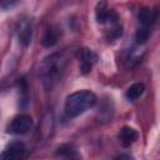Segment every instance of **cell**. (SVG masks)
I'll return each mask as SVG.
<instances>
[{"mask_svg":"<svg viewBox=\"0 0 160 160\" xmlns=\"http://www.w3.org/2000/svg\"><path fill=\"white\" fill-rule=\"evenodd\" d=\"M98 101L96 95L90 90H79L70 94L65 100V112L69 118H76L91 109Z\"/></svg>","mask_w":160,"mask_h":160,"instance_id":"obj_1","label":"cell"},{"mask_svg":"<svg viewBox=\"0 0 160 160\" xmlns=\"http://www.w3.org/2000/svg\"><path fill=\"white\" fill-rule=\"evenodd\" d=\"M66 59L62 54H52L48 56L39 68V74L44 82L51 84L59 79L62 70L65 69Z\"/></svg>","mask_w":160,"mask_h":160,"instance_id":"obj_2","label":"cell"},{"mask_svg":"<svg viewBox=\"0 0 160 160\" xmlns=\"http://www.w3.org/2000/svg\"><path fill=\"white\" fill-rule=\"evenodd\" d=\"M32 129V119L29 115H18L10 122L8 131L12 135H25Z\"/></svg>","mask_w":160,"mask_h":160,"instance_id":"obj_3","label":"cell"},{"mask_svg":"<svg viewBox=\"0 0 160 160\" xmlns=\"http://www.w3.org/2000/svg\"><path fill=\"white\" fill-rule=\"evenodd\" d=\"M26 156V148L21 141L10 142L1 154V160H24Z\"/></svg>","mask_w":160,"mask_h":160,"instance_id":"obj_4","label":"cell"},{"mask_svg":"<svg viewBox=\"0 0 160 160\" xmlns=\"http://www.w3.org/2000/svg\"><path fill=\"white\" fill-rule=\"evenodd\" d=\"M96 20L99 24H108L112 26L115 24H119V15L114 10H109L106 8V4L101 2L96 9Z\"/></svg>","mask_w":160,"mask_h":160,"instance_id":"obj_5","label":"cell"},{"mask_svg":"<svg viewBox=\"0 0 160 160\" xmlns=\"http://www.w3.org/2000/svg\"><path fill=\"white\" fill-rule=\"evenodd\" d=\"M78 59L80 61L82 74H88L91 70L92 65L96 62L98 56L92 50H90L88 48H82V49H79V51H78Z\"/></svg>","mask_w":160,"mask_h":160,"instance_id":"obj_6","label":"cell"},{"mask_svg":"<svg viewBox=\"0 0 160 160\" xmlns=\"http://www.w3.org/2000/svg\"><path fill=\"white\" fill-rule=\"evenodd\" d=\"M55 158L58 160H81V156L78 150L70 144H64L59 146L56 149Z\"/></svg>","mask_w":160,"mask_h":160,"instance_id":"obj_7","label":"cell"},{"mask_svg":"<svg viewBox=\"0 0 160 160\" xmlns=\"http://www.w3.org/2000/svg\"><path fill=\"white\" fill-rule=\"evenodd\" d=\"M31 25L28 20H21L19 21V25H18V36H19V40L22 45H29V42L31 41Z\"/></svg>","mask_w":160,"mask_h":160,"instance_id":"obj_8","label":"cell"},{"mask_svg":"<svg viewBox=\"0 0 160 160\" xmlns=\"http://www.w3.org/2000/svg\"><path fill=\"white\" fill-rule=\"evenodd\" d=\"M136 139H138V132L132 128L125 126L119 132V140H120L122 146H130Z\"/></svg>","mask_w":160,"mask_h":160,"instance_id":"obj_9","label":"cell"},{"mask_svg":"<svg viewBox=\"0 0 160 160\" xmlns=\"http://www.w3.org/2000/svg\"><path fill=\"white\" fill-rule=\"evenodd\" d=\"M156 20V11L149 8L142 9L139 12V22L142 25V28H148L151 26Z\"/></svg>","mask_w":160,"mask_h":160,"instance_id":"obj_10","label":"cell"},{"mask_svg":"<svg viewBox=\"0 0 160 160\" xmlns=\"http://www.w3.org/2000/svg\"><path fill=\"white\" fill-rule=\"evenodd\" d=\"M144 91H145V86H144V84H141V82H135V84H132L128 90H126V99L128 100H130V101H135V100H138L142 94H144Z\"/></svg>","mask_w":160,"mask_h":160,"instance_id":"obj_11","label":"cell"},{"mask_svg":"<svg viewBox=\"0 0 160 160\" xmlns=\"http://www.w3.org/2000/svg\"><path fill=\"white\" fill-rule=\"evenodd\" d=\"M58 36H59V34H58L56 30L49 29V30L45 32V35H44V38H42V40H41V44H42L45 48H50V46H52V45L56 44Z\"/></svg>","mask_w":160,"mask_h":160,"instance_id":"obj_12","label":"cell"},{"mask_svg":"<svg viewBox=\"0 0 160 160\" xmlns=\"http://www.w3.org/2000/svg\"><path fill=\"white\" fill-rule=\"evenodd\" d=\"M149 35H150L149 29L141 26V28L138 30V32H136V42H138V44H144V42L148 40Z\"/></svg>","mask_w":160,"mask_h":160,"instance_id":"obj_13","label":"cell"},{"mask_svg":"<svg viewBox=\"0 0 160 160\" xmlns=\"http://www.w3.org/2000/svg\"><path fill=\"white\" fill-rule=\"evenodd\" d=\"M112 160H134V159H132V156H131V155L125 154V152H121V154L116 155Z\"/></svg>","mask_w":160,"mask_h":160,"instance_id":"obj_14","label":"cell"}]
</instances>
